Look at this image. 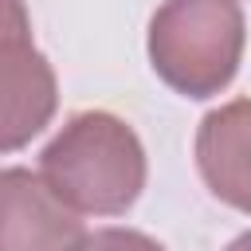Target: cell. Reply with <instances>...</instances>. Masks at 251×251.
Returning <instances> with one entry per match:
<instances>
[{
    "label": "cell",
    "mask_w": 251,
    "mask_h": 251,
    "mask_svg": "<svg viewBox=\"0 0 251 251\" xmlns=\"http://www.w3.org/2000/svg\"><path fill=\"white\" fill-rule=\"evenodd\" d=\"M39 176L78 216H118L141 196L145 153L122 118L86 110L39 153Z\"/></svg>",
    "instance_id": "6da1fadb"
},
{
    "label": "cell",
    "mask_w": 251,
    "mask_h": 251,
    "mask_svg": "<svg viewBox=\"0 0 251 251\" xmlns=\"http://www.w3.org/2000/svg\"><path fill=\"white\" fill-rule=\"evenodd\" d=\"M243 55V12L235 0H165L149 24L153 71L184 98L220 94Z\"/></svg>",
    "instance_id": "7a4b0ae2"
},
{
    "label": "cell",
    "mask_w": 251,
    "mask_h": 251,
    "mask_svg": "<svg viewBox=\"0 0 251 251\" xmlns=\"http://www.w3.org/2000/svg\"><path fill=\"white\" fill-rule=\"evenodd\" d=\"M78 235V212L39 173H0V251H71Z\"/></svg>",
    "instance_id": "3957f363"
},
{
    "label": "cell",
    "mask_w": 251,
    "mask_h": 251,
    "mask_svg": "<svg viewBox=\"0 0 251 251\" xmlns=\"http://www.w3.org/2000/svg\"><path fill=\"white\" fill-rule=\"evenodd\" d=\"M55 114V75L31 39L0 43V153L27 145Z\"/></svg>",
    "instance_id": "277c9868"
},
{
    "label": "cell",
    "mask_w": 251,
    "mask_h": 251,
    "mask_svg": "<svg viewBox=\"0 0 251 251\" xmlns=\"http://www.w3.org/2000/svg\"><path fill=\"white\" fill-rule=\"evenodd\" d=\"M196 165L212 196L251 216V98L227 102L200 122Z\"/></svg>",
    "instance_id": "5b68a950"
},
{
    "label": "cell",
    "mask_w": 251,
    "mask_h": 251,
    "mask_svg": "<svg viewBox=\"0 0 251 251\" xmlns=\"http://www.w3.org/2000/svg\"><path fill=\"white\" fill-rule=\"evenodd\" d=\"M71 251H165V247L141 231H129V227H102V231L78 235L71 243Z\"/></svg>",
    "instance_id": "8992f818"
},
{
    "label": "cell",
    "mask_w": 251,
    "mask_h": 251,
    "mask_svg": "<svg viewBox=\"0 0 251 251\" xmlns=\"http://www.w3.org/2000/svg\"><path fill=\"white\" fill-rule=\"evenodd\" d=\"M12 39H31L24 0H0V43H12Z\"/></svg>",
    "instance_id": "52a82bcc"
},
{
    "label": "cell",
    "mask_w": 251,
    "mask_h": 251,
    "mask_svg": "<svg viewBox=\"0 0 251 251\" xmlns=\"http://www.w3.org/2000/svg\"><path fill=\"white\" fill-rule=\"evenodd\" d=\"M224 251H251V231H247V235H239L235 243H227Z\"/></svg>",
    "instance_id": "ba28073f"
}]
</instances>
